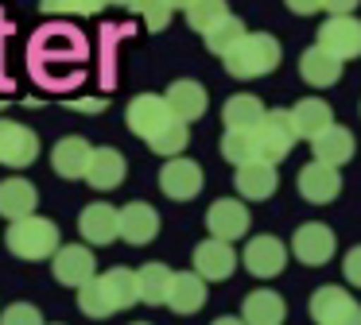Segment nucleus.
<instances>
[{
	"label": "nucleus",
	"mask_w": 361,
	"mask_h": 325,
	"mask_svg": "<svg viewBox=\"0 0 361 325\" xmlns=\"http://www.w3.org/2000/svg\"><path fill=\"white\" fill-rule=\"evenodd\" d=\"M280 58H283L280 39L268 35V31H249V35H245L241 43H237L221 62H226V70H229L233 77L249 82V77H264V74H272V70L280 66Z\"/></svg>",
	"instance_id": "nucleus-1"
},
{
	"label": "nucleus",
	"mask_w": 361,
	"mask_h": 325,
	"mask_svg": "<svg viewBox=\"0 0 361 325\" xmlns=\"http://www.w3.org/2000/svg\"><path fill=\"white\" fill-rule=\"evenodd\" d=\"M299 132H295V120H291V108H268L264 120L252 128V144H257V162H280L291 155Z\"/></svg>",
	"instance_id": "nucleus-2"
},
{
	"label": "nucleus",
	"mask_w": 361,
	"mask_h": 325,
	"mask_svg": "<svg viewBox=\"0 0 361 325\" xmlns=\"http://www.w3.org/2000/svg\"><path fill=\"white\" fill-rule=\"evenodd\" d=\"M4 244L12 248V255H20V260H47V255H55L59 248V229L55 221H47V217H24V221H12L8 236H4Z\"/></svg>",
	"instance_id": "nucleus-3"
},
{
	"label": "nucleus",
	"mask_w": 361,
	"mask_h": 325,
	"mask_svg": "<svg viewBox=\"0 0 361 325\" xmlns=\"http://www.w3.org/2000/svg\"><path fill=\"white\" fill-rule=\"evenodd\" d=\"M125 120H128V128H133L144 144H152V139H159L171 124H179V116L167 108L164 97H156V93H140V97L128 101Z\"/></svg>",
	"instance_id": "nucleus-4"
},
{
	"label": "nucleus",
	"mask_w": 361,
	"mask_h": 325,
	"mask_svg": "<svg viewBox=\"0 0 361 325\" xmlns=\"http://www.w3.org/2000/svg\"><path fill=\"white\" fill-rule=\"evenodd\" d=\"M311 317L314 325H361V306L345 286H319L311 294Z\"/></svg>",
	"instance_id": "nucleus-5"
},
{
	"label": "nucleus",
	"mask_w": 361,
	"mask_h": 325,
	"mask_svg": "<svg viewBox=\"0 0 361 325\" xmlns=\"http://www.w3.org/2000/svg\"><path fill=\"white\" fill-rule=\"evenodd\" d=\"M326 54H334L338 62L361 58V20L357 15H330L319 27V43Z\"/></svg>",
	"instance_id": "nucleus-6"
},
{
	"label": "nucleus",
	"mask_w": 361,
	"mask_h": 325,
	"mask_svg": "<svg viewBox=\"0 0 361 325\" xmlns=\"http://www.w3.org/2000/svg\"><path fill=\"white\" fill-rule=\"evenodd\" d=\"M51 275L59 279L63 286H86L90 279L97 275V263H94V252L86 244H63L55 255H51Z\"/></svg>",
	"instance_id": "nucleus-7"
},
{
	"label": "nucleus",
	"mask_w": 361,
	"mask_h": 325,
	"mask_svg": "<svg viewBox=\"0 0 361 325\" xmlns=\"http://www.w3.org/2000/svg\"><path fill=\"white\" fill-rule=\"evenodd\" d=\"M241 263L249 267V275L272 279V275H280L283 263H288V244H283L280 236H268V232H260V236H252L249 244H245Z\"/></svg>",
	"instance_id": "nucleus-8"
},
{
	"label": "nucleus",
	"mask_w": 361,
	"mask_h": 325,
	"mask_svg": "<svg viewBox=\"0 0 361 325\" xmlns=\"http://www.w3.org/2000/svg\"><path fill=\"white\" fill-rule=\"evenodd\" d=\"M334 248H338L334 232H330L326 224H319V221L299 224L295 236H291V252H295V260L307 263V267H322V263L334 255Z\"/></svg>",
	"instance_id": "nucleus-9"
},
{
	"label": "nucleus",
	"mask_w": 361,
	"mask_h": 325,
	"mask_svg": "<svg viewBox=\"0 0 361 325\" xmlns=\"http://www.w3.org/2000/svg\"><path fill=\"white\" fill-rule=\"evenodd\" d=\"M159 190L171 201L198 198V190H202V167L195 159H183V155L179 159H167L164 170H159Z\"/></svg>",
	"instance_id": "nucleus-10"
},
{
	"label": "nucleus",
	"mask_w": 361,
	"mask_h": 325,
	"mask_svg": "<svg viewBox=\"0 0 361 325\" xmlns=\"http://www.w3.org/2000/svg\"><path fill=\"white\" fill-rule=\"evenodd\" d=\"M249 221H252V213L245 209V201H233V198H218L210 205V213H206L210 236L214 240H226V244L241 240L245 232H249Z\"/></svg>",
	"instance_id": "nucleus-11"
},
{
	"label": "nucleus",
	"mask_w": 361,
	"mask_h": 325,
	"mask_svg": "<svg viewBox=\"0 0 361 325\" xmlns=\"http://www.w3.org/2000/svg\"><path fill=\"white\" fill-rule=\"evenodd\" d=\"M39 155V136L16 120H0V162L4 167H27Z\"/></svg>",
	"instance_id": "nucleus-12"
},
{
	"label": "nucleus",
	"mask_w": 361,
	"mask_h": 325,
	"mask_svg": "<svg viewBox=\"0 0 361 325\" xmlns=\"http://www.w3.org/2000/svg\"><path fill=\"white\" fill-rule=\"evenodd\" d=\"M299 193H303L311 205H326L342 193V174L338 167H326V162L311 159L303 170H299Z\"/></svg>",
	"instance_id": "nucleus-13"
},
{
	"label": "nucleus",
	"mask_w": 361,
	"mask_h": 325,
	"mask_svg": "<svg viewBox=\"0 0 361 325\" xmlns=\"http://www.w3.org/2000/svg\"><path fill=\"white\" fill-rule=\"evenodd\" d=\"M237 271V252L226 244V240H202L195 248V275H202L206 283H221Z\"/></svg>",
	"instance_id": "nucleus-14"
},
{
	"label": "nucleus",
	"mask_w": 361,
	"mask_h": 325,
	"mask_svg": "<svg viewBox=\"0 0 361 325\" xmlns=\"http://www.w3.org/2000/svg\"><path fill=\"white\" fill-rule=\"evenodd\" d=\"M78 232H82L86 244H113V240L121 236V209L105 205V201L86 205L78 217Z\"/></svg>",
	"instance_id": "nucleus-15"
},
{
	"label": "nucleus",
	"mask_w": 361,
	"mask_h": 325,
	"mask_svg": "<svg viewBox=\"0 0 361 325\" xmlns=\"http://www.w3.org/2000/svg\"><path fill=\"white\" fill-rule=\"evenodd\" d=\"M159 232V213L148 205V201H128L121 209V240L125 244H152Z\"/></svg>",
	"instance_id": "nucleus-16"
},
{
	"label": "nucleus",
	"mask_w": 361,
	"mask_h": 325,
	"mask_svg": "<svg viewBox=\"0 0 361 325\" xmlns=\"http://www.w3.org/2000/svg\"><path fill=\"white\" fill-rule=\"evenodd\" d=\"M342 66L345 62H338L334 54H326L322 46H307V51L299 54V77H303L307 85H314V89H330V85L342 77Z\"/></svg>",
	"instance_id": "nucleus-17"
},
{
	"label": "nucleus",
	"mask_w": 361,
	"mask_h": 325,
	"mask_svg": "<svg viewBox=\"0 0 361 325\" xmlns=\"http://www.w3.org/2000/svg\"><path fill=\"white\" fill-rule=\"evenodd\" d=\"M167 108H171L175 116H179L183 124L198 120V116L206 113V105H210V97H206V89L198 82H190V77H179V82H171V89L164 93Z\"/></svg>",
	"instance_id": "nucleus-18"
},
{
	"label": "nucleus",
	"mask_w": 361,
	"mask_h": 325,
	"mask_svg": "<svg viewBox=\"0 0 361 325\" xmlns=\"http://www.w3.org/2000/svg\"><path fill=\"white\" fill-rule=\"evenodd\" d=\"M125 155L117 147H94L90 155V167H86V182L97 186V190H117L125 182Z\"/></svg>",
	"instance_id": "nucleus-19"
},
{
	"label": "nucleus",
	"mask_w": 361,
	"mask_h": 325,
	"mask_svg": "<svg viewBox=\"0 0 361 325\" xmlns=\"http://www.w3.org/2000/svg\"><path fill=\"white\" fill-rule=\"evenodd\" d=\"M167 306L175 314H198L206 306V279L195 275V271H175L171 279V291H167Z\"/></svg>",
	"instance_id": "nucleus-20"
},
{
	"label": "nucleus",
	"mask_w": 361,
	"mask_h": 325,
	"mask_svg": "<svg viewBox=\"0 0 361 325\" xmlns=\"http://www.w3.org/2000/svg\"><path fill=\"white\" fill-rule=\"evenodd\" d=\"M90 155H94V147H90L82 136H66V139H59V144L51 147V167H55V174H63V178H86Z\"/></svg>",
	"instance_id": "nucleus-21"
},
{
	"label": "nucleus",
	"mask_w": 361,
	"mask_h": 325,
	"mask_svg": "<svg viewBox=\"0 0 361 325\" xmlns=\"http://www.w3.org/2000/svg\"><path fill=\"white\" fill-rule=\"evenodd\" d=\"M35 205H39V193L27 178H4L0 182V217L24 221V217L35 213Z\"/></svg>",
	"instance_id": "nucleus-22"
},
{
	"label": "nucleus",
	"mask_w": 361,
	"mask_h": 325,
	"mask_svg": "<svg viewBox=\"0 0 361 325\" xmlns=\"http://www.w3.org/2000/svg\"><path fill=\"white\" fill-rule=\"evenodd\" d=\"M291 120H295L299 139H319L326 128H334V113H330V105H326L322 97H303V101H295V108H291Z\"/></svg>",
	"instance_id": "nucleus-23"
},
{
	"label": "nucleus",
	"mask_w": 361,
	"mask_h": 325,
	"mask_svg": "<svg viewBox=\"0 0 361 325\" xmlns=\"http://www.w3.org/2000/svg\"><path fill=\"white\" fill-rule=\"evenodd\" d=\"M276 186H280V174H276L272 162H245V167H237V193L249 201H264L276 193Z\"/></svg>",
	"instance_id": "nucleus-24"
},
{
	"label": "nucleus",
	"mask_w": 361,
	"mask_h": 325,
	"mask_svg": "<svg viewBox=\"0 0 361 325\" xmlns=\"http://www.w3.org/2000/svg\"><path fill=\"white\" fill-rule=\"evenodd\" d=\"M288 317V306L276 291H252L245 294V306H241V321L245 325H283Z\"/></svg>",
	"instance_id": "nucleus-25"
},
{
	"label": "nucleus",
	"mask_w": 361,
	"mask_h": 325,
	"mask_svg": "<svg viewBox=\"0 0 361 325\" xmlns=\"http://www.w3.org/2000/svg\"><path fill=\"white\" fill-rule=\"evenodd\" d=\"M311 151L319 162H326V167H342V162L353 159V132L342 128V124H334V128H326L319 139H311Z\"/></svg>",
	"instance_id": "nucleus-26"
},
{
	"label": "nucleus",
	"mask_w": 361,
	"mask_h": 325,
	"mask_svg": "<svg viewBox=\"0 0 361 325\" xmlns=\"http://www.w3.org/2000/svg\"><path fill=\"white\" fill-rule=\"evenodd\" d=\"M268 108L260 105L252 93H237L221 105V120H226V132H252L260 120H264Z\"/></svg>",
	"instance_id": "nucleus-27"
},
{
	"label": "nucleus",
	"mask_w": 361,
	"mask_h": 325,
	"mask_svg": "<svg viewBox=\"0 0 361 325\" xmlns=\"http://www.w3.org/2000/svg\"><path fill=\"white\" fill-rule=\"evenodd\" d=\"M175 271L164 267V263H144L136 271V291H140V302L148 306H167V291H171Z\"/></svg>",
	"instance_id": "nucleus-28"
},
{
	"label": "nucleus",
	"mask_w": 361,
	"mask_h": 325,
	"mask_svg": "<svg viewBox=\"0 0 361 325\" xmlns=\"http://www.w3.org/2000/svg\"><path fill=\"white\" fill-rule=\"evenodd\" d=\"M78 310L86 317H113L117 314V302H113V294H109L102 275H94L86 286H78Z\"/></svg>",
	"instance_id": "nucleus-29"
},
{
	"label": "nucleus",
	"mask_w": 361,
	"mask_h": 325,
	"mask_svg": "<svg viewBox=\"0 0 361 325\" xmlns=\"http://www.w3.org/2000/svg\"><path fill=\"white\" fill-rule=\"evenodd\" d=\"M102 279H105V286H109L117 310H128V306L140 302V291H136V271L133 267H109Z\"/></svg>",
	"instance_id": "nucleus-30"
},
{
	"label": "nucleus",
	"mask_w": 361,
	"mask_h": 325,
	"mask_svg": "<svg viewBox=\"0 0 361 325\" xmlns=\"http://www.w3.org/2000/svg\"><path fill=\"white\" fill-rule=\"evenodd\" d=\"M221 20H229V4L226 0H195L187 8V23L198 31V35H210Z\"/></svg>",
	"instance_id": "nucleus-31"
},
{
	"label": "nucleus",
	"mask_w": 361,
	"mask_h": 325,
	"mask_svg": "<svg viewBox=\"0 0 361 325\" xmlns=\"http://www.w3.org/2000/svg\"><path fill=\"white\" fill-rule=\"evenodd\" d=\"M245 35H249V31H245V23L237 20V15H229V20H221L218 27H214L210 35H202V39H206V46H210L214 54H221V58H226V54L233 51Z\"/></svg>",
	"instance_id": "nucleus-32"
},
{
	"label": "nucleus",
	"mask_w": 361,
	"mask_h": 325,
	"mask_svg": "<svg viewBox=\"0 0 361 325\" xmlns=\"http://www.w3.org/2000/svg\"><path fill=\"white\" fill-rule=\"evenodd\" d=\"M221 155H226L233 167L257 162V144H252V132H226V136H221Z\"/></svg>",
	"instance_id": "nucleus-33"
},
{
	"label": "nucleus",
	"mask_w": 361,
	"mask_h": 325,
	"mask_svg": "<svg viewBox=\"0 0 361 325\" xmlns=\"http://www.w3.org/2000/svg\"><path fill=\"white\" fill-rule=\"evenodd\" d=\"M43 12H66V15H97L109 0H39Z\"/></svg>",
	"instance_id": "nucleus-34"
},
{
	"label": "nucleus",
	"mask_w": 361,
	"mask_h": 325,
	"mask_svg": "<svg viewBox=\"0 0 361 325\" xmlns=\"http://www.w3.org/2000/svg\"><path fill=\"white\" fill-rule=\"evenodd\" d=\"M136 12L144 15L148 31H164L167 23H171V12H175V8L167 4V0H140V8H136Z\"/></svg>",
	"instance_id": "nucleus-35"
},
{
	"label": "nucleus",
	"mask_w": 361,
	"mask_h": 325,
	"mask_svg": "<svg viewBox=\"0 0 361 325\" xmlns=\"http://www.w3.org/2000/svg\"><path fill=\"white\" fill-rule=\"evenodd\" d=\"M0 325H43V314L32 302H12V306L0 314Z\"/></svg>",
	"instance_id": "nucleus-36"
},
{
	"label": "nucleus",
	"mask_w": 361,
	"mask_h": 325,
	"mask_svg": "<svg viewBox=\"0 0 361 325\" xmlns=\"http://www.w3.org/2000/svg\"><path fill=\"white\" fill-rule=\"evenodd\" d=\"M342 275H345V283H350V286H357V291H361V244L345 252V260H342Z\"/></svg>",
	"instance_id": "nucleus-37"
},
{
	"label": "nucleus",
	"mask_w": 361,
	"mask_h": 325,
	"mask_svg": "<svg viewBox=\"0 0 361 325\" xmlns=\"http://www.w3.org/2000/svg\"><path fill=\"white\" fill-rule=\"evenodd\" d=\"M288 4V12H295V15H314L322 8V0H283Z\"/></svg>",
	"instance_id": "nucleus-38"
},
{
	"label": "nucleus",
	"mask_w": 361,
	"mask_h": 325,
	"mask_svg": "<svg viewBox=\"0 0 361 325\" xmlns=\"http://www.w3.org/2000/svg\"><path fill=\"white\" fill-rule=\"evenodd\" d=\"M361 0H322V8H326L330 15H353V8H357Z\"/></svg>",
	"instance_id": "nucleus-39"
},
{
	"label": "nucleus",
	"mask_w": 361,
	"mask_h": 325,
	"mask_svg": "<svg viewBox=\"0 0 361 325\" xmlns=\"http://www.w3.org/2000/svg\"><path fill=\"white\" fill-rule=\"evenodd\" d=\"M71 108H78V113H102L105 101L102 97H82V101H71Z\"/></svg>",
	"instance_id": "nucleus-40"
},
{
	"label": "nucleus",
	"mask_w": 361,
	"mask_h": 325,
	"mask_svg": "<svg viewBox=\"0 0 361 325\" xmlns=\"http://www.w3.org/2000/svg\"><path fill=\"white\" fill-rule=\"evenodd\" d=\"M109 4H117V8H133V12H136V8H140V0H109Z\"/></svg>",
	"instance_id": "nucleus-41"
},
{
	"label": "nucleus",
	"mask_w": 361,
	"mask_h": 325,
	"mask_svg": "<svg viewBox=\"0 0 361 325\" xmlns=\"http://www.w3.org/2000/svg\"><path fill=\"white\" fill-rule=\"evenodd\" d=\"M210 325H245L241 317H218V321H210Z\"/></svg>",
	"instance_id": "nucleus-42"
},
{
	"label": "nucleus",
	"mask_w": 361,
	"mask_h": 325,
	"mask_svg": "<svg viewBox=\"0 0 361 325\" xmlns=\"http://www.w3.org/2000/svg\"><path fill=\"white\" fill-rule=\"evenodd\" d=\"M167 4H171V8H183V12H187V8L195 4V0H167Z\"/></svg>",
	"instance_id": "nucleus-43"
},
{
	"label": "nucleus",
	"mask_w": 361,
	"mask_h": 325,
	"mask_svg": "<svg viewBox=\"0 0 361 325\" xmlns=\"http://www.w3.org/2000/svg\"><path fill=\"white\" fill-rule=\"evenodd\" d=\"M136 325H148V321H136Z\"/></svg>",
	"instance_id": "nucleus-44"
}]
</instances>
